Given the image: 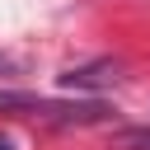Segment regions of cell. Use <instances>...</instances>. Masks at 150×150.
I'll return each mask as SVG.
<instances>
[{
  "mask_svg": "<svg viewBox=\"0 0 150 150\" xmlns=\"http://www.w3.org/2000/svg\"><path fill=\"white\" fill-rule=\"evenodd\" d=\"M14 70H19V61H14V56H5V52H0V75H14Z\"/></svg>",
  "mask_w": 150,
  "mask_h": 150,
  "instance_id": "obj_4",
  "label": "cell"
},
{
  "mask_svg": "<svg viewBox=\"0 0 150 150\" xmlns=\"http://www.w3.org/2000/svg\"><path fill=\"white\" fill-rule=\"evenodd\" d=\"M0 150H14V145H9V136H0Z\"/></svg>",
  "mask_w": 150,
  "mask_h": 150,
  "instance_id": "obj_5",
  "label": "cell"
},
{
  "mask_svg": "<svg viewBox=\"0 0 150 150\" xmlns=\"http://www.w3.org/2000/svg\"><path fill=\"white\" fill-rule=\"evenodd\" d=\"M112 150H150V127H127V131H112L108 141Z\"/></svg>",
  "mask_w": 150,
  "mask_h": 150,
  "instance_id": "obj_3",
  "label": "cell"
},
{
  "mask_svg": "<svg viewBox=\"0 0 150 150\" xmlns=\"http://www.w3.org/2000/svg\"><path fill=\"white\" fill-rule=\"evenodd\" d=\"M122 75H117V66L112 61H89V66H70L66 75H61V89H108V84H117Z\"/></svg>",
  "mask_w": 150,
  "mask_h": 150,
  "instance_id": "obj_2",
  "label": "cell"
},
{
  "mask_svg": "<svg viewBox=\"0 0 150 150\" xmlns=\"http://www.w3.org/2000/svg\"><path fill=\"white\" fill-rule=\"evenodd\" d=\"M0 112H5V117L52 122V127H98V122L112 117L108 103H61V98L23 94V89H0Z\"/></svg>",
  "mask_w": 150,
  "mask_h": 150,
  "instance_id": "obj_1",
  "label": "cell"
}]
</instances>
